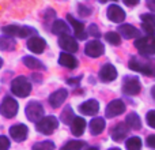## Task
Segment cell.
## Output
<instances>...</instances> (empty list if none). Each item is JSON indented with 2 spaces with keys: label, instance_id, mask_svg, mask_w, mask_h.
Listing matches in <instances>:
<instances>
[{
  "label": "cell",
  "instance_id": "14",
  "mask_svg": "<svg viewBox=\"0 0 155 150\" xmlns=\"http://www.w3.org/2000/svg\"><path fill=\"white\" fill-rule=\"evenodd\" d=\"M79 111L82 115H86V116H94L98 113L99 111V104L97 100H87L84 101L83 104H80L79 107Z\"/></svg>",
  "mask_w": 155,
  "mask_h": 150
},
{
  "label": "cell",
  "instance_id": "17",
  "mask_svg": "<svg viewBox=\"0 0 155 150\" xmlns=\"http://www.w3.org/2000/svg\"><path fill=\"white\" fill-rule=\"evenodd\" d=\"M67 97H68V91L65 89H59V90H56L54 93H52L49 96V104L53 108H59L67 100Z\"/></svg>",
  "mask_w": 155,
  "mask_h": 150
},
{
  "label": "cell",
  "instance_id": "13",
  "mask_svg": "<svg viewBox=\"0 0 155 150\" xmlns=\"http://www.w3.org/2000/svg\"><path fill=\"white\" fill-rule=\"evenodd\" d=\"M107 18L114 23H121L125 19V11L117 4H112L107 7Z\"/></svg>",
  "mask_w": 155,
  "mask_h": 150
},
{
  "label": "cell",
  "instance_id": "18",
  "mask_svg": "<svg viewBox=\"0 0 155 150\" xmlns=\"http://www.w3.org/2000/svg\"><path fill=\"white\" fill-rule=\"evenodd\" d=\"M67 19H68V22L71 23V26L74 27V32H75L76 38H79V40H86L87 33L84 32V25H83L82 22H79L78 19H75L72 15H70V14L67 15Z\"/></svg>",
  "mask_w": 155,
  "mask_h": 150
},
{
  "label": "cell",
  "instance_id": "8",
  "mask_svg": "<svg viewBox=\"0 0 155 150\" xmlns=\"http://www.w3.org/2000/svg\"><path fill=\"white\" fill-rule=\"evenodd\" d=\"M140 80L136 77H125L123 83V93L127 96H136L140 93Z\"/></svg>",
  "mask_w": 155,
  "mask_h": 150
},
{
  "label": "cell",
  "instance_id": "11",
  "mask_svg": "<svg viewBox=\"0 0 155 150\" xmlns=\"http://www.w3.org/2000/svg\"><path fill=\"white\" fill-rule=\"evenodd\" d=\"M105 52V46L101 41L98 40H94L90 41V43L86 44V48H84V53L90 57H99L102 56Z\"/></svg>",
  "mask_w": 155,
  "mask_h": 150
},
{
  "label": "cell",
  "instance_id": "31",
  "mask_svg": "<svg viewBox=\"0 0 155 150\" xmlns=\"http://www.w3.org/2000/svg\"><path fill=\"white\" fill-rule=\"evenodd\" d=\"M84 148L83 141H70L61 148V150H82Z\"/></svg>",
  "mask_w": 155,
  "mask_h": 150
},
{
  "label": "cell",
  "instance_id": "20",
  "mask_svg": "<svg viewBox=\"0 0 155 150\" xmlns=\"http://www.w3.org/2000/svg\"><path fill=\"white\" fill-rule=\"evenodd\" d=\"M118 33H120L124 38H140L139 29H136L135 26L128 25V23L121 25V26L118 27Z\"/></svg>",
  "mask_w": 155,
  "mask_h": 150
},
{
  "label": "cell",
  "instance_id": "2",
  "mask_svg": "<svg viewBox=\"0 0 155 150\" xmlns=\"http://www.w3.org/2000/svg\"><path fill=\"white\" fill-rule=\"evenodd\" d=\"M135 48L140 52L143 56H151L155 55V36L148 34L146 37H140L135 41Z\"/></svg>",
  "mask_w": 155,
  "mask_h": 150
},
{
  "label": "cell",
  "instance_id": "30",
  "mask_svg": "<svg viewBox=\"0 0 155 150\" xmlns=\"http://www.w3.org/2000/svg\"><path fill=\"white\" fill-rule=\"evenodd\" d=\"M142 139L139 137H132L125 142L127 150H140L142 149Z\"/></svg>",
  "mask_w": 155,
  "mask_h": 150
},
{
  "label": "cell",
  "instance_id": "15",
  "mask_svg": "<svg viewBox=\"0 0 155 150\" xmlns=\"http://www.w3.org/2000/svg\"><path fill=\"white\" fill-rule=\"evenodd\" d=\"M10 135L16 142H23L27 137V127L25 124H15L10 128Z\"/></svg>",
  "mask_w": 155,
  "mask_h": 150
},
{
  "label": "cell",
  "instance_id": "16",
  "mask_svg": "<svg viewBox=\"0 0 155 150\" xmlns=\"http://www.w3.org/2000/svg\"><path fill=\"white\" fill-rule=\"evenodd\" d=\"M117 78V70L112 64H105L99 71V79L102 82H112Z\"/></svg>",
  "mask_w": 155,
  "mask_h": 150
},
{
  "label": "cell",
  "instance_id": "23",
  "mask_svg": "<svg viewBox=\"0 0 155 150\" xmlns=\"http://www.w3.org/2000/svg\"><path fill=\"white\" fill-rule=\"evenodd\" d=\"M84 128H86V120L83 118L76 116V118L74 119L72 124H71V131H72V134L75 135V137H80V135L84 132Z\"/></svg>",
  "mask_w": 155,
  "mask_h": 150
},
{
  "label": "cell",
  "instance_id": "21",
  "mask_svg": "<svg viewBox=\"0 0 155 150\" xmlns=\"http://www.w3.org/2000/svg\"><path fill=\"white\" fill-rule=\"evenodd\" d=\"M59 63L63 67L67 68H76L78 67V59L74 55L68 53V52H63L59 56Z\"/></svg>",
  "mask_w": 155,
  "mask_h": 150
},
{
  "label": "cell",
  "instance_id": "34",
  "mask_svg": "<svg viewBox=\"0 0 155 150\" xmlns=\"http://www.w3.org/2000/svg\"><path fill=\"white\" fill-rule=\"evenodd\" d=\"M146 121H147V124L151 128H155V109L147 112V115H146Z\"/></svg>",
  "mask_w": 155,
  "mask_h": 150
},
{
  "label": "cell",
  "instance_id": "46",
  "mask_svg": "<svg viewBox=\"0 0 155 150\" xmlns=\"http://www.w3.org/2000/svg\"><path fill=\"white\" fill-rule=\"evenodd\" d=\"M109 150H120L118 148H112V149H109Z\"/></svg>",
  "mask_w": 155,
  "mask_h": 150
},
{
  "label": "cell",
  "instance_id": "5",
  "mask_svg": "<svg viewBox=\"0 0 155 150\" xmlns=\"http://www.w3.org/2000/svg\"><path fill=\"white\" fill-rule=\"evenodd\" d=\"M26 118L33 123H38L41 119H44V107L38 101H30L25 108Z\"/></svg>",
  "mask_w": 155,
  "mask_h": 150
},
{
  "label": "cell",
  "instance_id": "39",
  "mask_svg": "<svg viewBox=\"0 0 155 150\" xmlns=\"http://www.w3.org/2000/svg\"><path fill=\"white\" fill-rule=\"evenodd\" d=\"M123 2L127 5H136V4H139L140 0H123Z\"/></svg>",
  "mask_w": 155,
  "mask_h": 150
},
{
  "label": "cell",
  "instance_id": "3",
  "mask_svg": "<svg viewBox=\"0 0 155 150\" xmlns=\"http://www.w3.org/2000/svg\"><path fill=\"white\" fill-rule=\"evenodd\" d=\"M11 91H12L15 96L25 98L30 94L31 91V83L27 80V78L25 77H16L15 79L11 83Z\"/></svg>",
  "mask_w": 155,
  "mask_h": 150
},
{
  "label": "cell",
  "instance_id": "4",
  "mask_svg": "<svg viewBox=\"0 0 155 150\" xmlns=\"http://www.w3.org/2000/svg\"><path fill=\"white\" fill-rule=\"evenodd\" d=\"M3 33L10 37H21V38H30V36L35 34V30L29 26H15V25H8L3 27Z\"/></svg>",
  "mask_w": 155,
  "mask_h": 150
},
{
  "label": "cell",
  "instance_id": "24",
  "mask_svg": "<svg viewBox=\"0 0 155 150\" xmlns=\"http://www.w3.org/2000/svg\"><path fill=\"white\" fill-rule=\"evenodd\" d=\"M105 130V120L102 118H95L90 121V132L93 135H99Z\"/></svg>",
  "mask_w": 155,
  "mask_h": 150
},
{
  "label": "cell",
  "instance_id": "1",
  "mask_svg": "<svg viewBox=\"0 0 155 150\" xmlns=\"http://www.w3.org/2000/svg\"><path fill=\"white\" fill-rule=\"evenodd\" d=\"M129 68L136 73H142L147 77H155V60L144 57H132L129 60Z\"/></svg>",
  "mask_w": 155,
  "mask_h": 150
},
{
  "label": "cell",
  "instance_id": "26",
  "mask_svg": "<svg viewBox=\"0 0 155 150\" xmlns=\"http://www.w3.org/2000/svg\"><path fill=\"white\" fill-rule=\"evenodd\" d=\"M125 124L132 130H140L142 128V120H140L139 116H137L136 113H134V112L129 113V115L127 116Z\"/></svg>",
  "mask_w": 155,
  "mask_h": 150
},
{
  "label": "cell",
  "instance_id": "22",
  "mask_svg": "<svg viewBox=\"0 0 155 150\" xmlns=\"http://www.w3.org/2000/svg\"><path fill=\"white\" fill-rule=\"evenodd\" d=\"M140 18H142V22H143V29L148 34H154L155 33V14H143Z\"/></svg>",
  "mask_w": 155,
  "mask_h": 150
},
{
  "label": "cell",
  "instance_id": "29",
  "mask_svg": "<svg viewBox=\"0 0 155 150\" xmlns=\"http://www.w3.org/2000/svg\"><path fill=\"white\" fill-rule=\"evenodd\" d=\"M15 48V41L7 36V37H0V49L2 51H12Z\"/></svg>",
  "mask_w": 155,
  "mask_h": 150
},
{
  "label": "cell",
  "instance_id": "10",
  "mask_svg": "<svg viewBox=\"0 0 155 150\" xmlns=\"http://www.w3.org/2000/svg\"><path fill=\"white\" fill-rule=\"evenodd\" d=\"M59 45L63 51H67L68 53H75L79 49V45H78L76 40L74 37H71L70 34H64L59 37Z\"/></svg>",
  "mask_w": 155,
  "mask_h": 150
},
{
  "label": "cell",
  "instance_id": "38",
  "mask_svg": "<svg viewBox=\"0 0 155 150\" xmlns=\"http://www.w3.org/2000/svg\"><path fill=\"white\" fill-rule=\"evenodd\" d=\"M146 143H147L148 148L155 149V135H148L147 139H146Z\"/></svg>",
  "mask_w": 155,
  "mask_h": 150
},
{
  "label": "cell",
  "instance_id": "41",
  "mask_svg": "<svg viewBox=\"0 0 155 150\" xmlns=\"http://www.w3.org/2000/svg\"><path fill=\"white\" fill-rule=\"evenodd\" d=\"M82 79V77H78V78H71V79H68V83L70 85H78V82Z\"/></svg>",
  "mask_w": 155,
  "mask_h": 150
},
{
  "label": "cell",
  "instance_id": "19",
  "mask_svg": "<svg viewBox=\"0 0 155 150\" xmlns=\"http://www.w3.org/2000/svg\"><path fill=\"white\" fill-rule=\"evenodd\" d=\"M127 134H128V126H127V124H124V123L116 124V126L112 128V131H110L112 139L116 141V142H120V141H123L124 138L127 137Z\"/></svg>",
  "mask_w": 155,
  "mask_h": 150
},
{
  "label": "cell",
  "instance_id": "33",
  "mask_svg": "<svg viewBox=\"0 0 155 150\" xmlns=\"http://www.w3.org/2000/svg\"><path fill=\"white\" fill-rule=\"evenodd\" d=\"M31 150H54V143L52 141H44V142H38L33 146Z\"/></svg>",
  "mask_w": 155,
  "mask_h": 150
},
{
  "label": "cell",
  "instance_id": "45",
  "mask_svg": "<svg viewBox=\"0 0 155 150\" xmlns=\"http://www.w3.org/2000/svg\"><path fill=\"white\" fill-rule=\"evenodd\" d=\"M2 66H3V59L0 57V67H2Z\"/></svg>",
  "mask_w": 155,
  "mask_h": 150
},
{
  "label": "cell",
  "instance_id": "6",
  "mask_svg": "<svg viewBox=\"0 0 155 150\" xmlns=\"http://www.w3.org/2000/svg\"><path fill=\"white\" fill-rule=\"evenodd\" d=\"M0 113L7 119H12L18 113V102L12 97H4L0 104Z\"/></svg>",
  "mask_w": 155,
  "mask_h": 150
},
{
  "label": "cell",
  "instance_id": "36",
  "mask_svg": "<svg viewBox=\"0 0 155 150\" xmlns=\"http://www.w3.org/2000/svg\"><path fill=\"white\" fill-rule=\"evenodd\" d=\"M10 149V141L7 137L0 135V150H8Z\"/></svg>",
  "mask_w": 155,
  "mask_h": 150
},
{
  "label": "cell",
  "instance_id": "40",
  "mask_svg": "<svg viewBox=\"0 0 155 150\" xmlns=\"http://www.w3.org/2000/svg\"><path fill=\"white\" fill-rule=\"evenodd\" d=\"M146 3H147V7L150 10L155 11V0H146Z\"/></svg>",
  "mask_w": 155,
  "mask_h": 150
},
{
  "label": "cell",
  "instance_id": "7",
  "mask_svg": "<svg viewBox=\"0 0 155 150\" xmlns=\"http://www.w3.org/2000/svg\"><path fill=\"white\" fill-rule=\"evenodd\" d=\"M57 127H59V121L54 116H45L37 123V131L41 134L51 135Z\"/></svg>",
  "mask_w": 155,
  "mask_h": 150
},
{
  "label": "cell",
  "instance_id": "27",
  "mask_svg": "<svg viewBox=\"0 0 155 150\" xmlns=\"http://www.w3.org/2000/svg\"><path fill=\"white\" fill-rule=\"evenodd\" d=\"M22 62H23V64L26 66L27 68H30V70H41V68H44V66L41 64L40 60L33 56H25L23 59H22Z\"/></svg>",
  "mask_w": 155,
  "mask_h": 150
},
{
  "label": "cell",
  "instance_id": "9",
  "mask_svg": "<svg viewBox=\"0 0 155 150\" xmlns=\"http://www.w3.org/2000/svg\"><path fill=\"white\" fill-rule=\"evenodd\" d=\"M124 112H125V104H124V101H121V100H113V101H110L107 104L106 111H105V116L112 119Z\"/></svg>",
  "mask_w": 155,
  "mask_h": 150
},
{
  "label": "cell",
  "instance_id": "44",
  "mask_svg": "<svg viewBox=\"0 0 155 150\" xmlns=\"http://www.w3.org/2000/svg\"><path fill=\"white\" fill-rule=\"evenodd\" d=\"M87 150H99V149L98 148H88Z\"/></svg>",
  "mask_w": 155,
  "mask_h": 150
},
{
  "label": "cell",
  "instance_id": "25",
  "mask_svg": "<svg viewBox=\"0 0 155 150\" xmlns=\"http://www.w3.org/2000/svg\"><path fill=\"white\" fill-rule=\"evenodd\" d=\"M52 32L57 36H64V34H68L70 27H68V25L65 23V22H63L61 19H57V21H54L53 25H52Z\"/></svg>",
  "mask_w": 155,
  "mask_h": 150
},
{
  "label": "cell",
  "instance_id": "43",
  "mask_svg": "<svg viewBox=\"0 0 155 150\" xmlns=\"http://www.w3.org/2000/svg\"><path fill=\"white\" fill-rule=\"evenodd\" d=\"M99 3H107V2H117V0H98Z\"/></svg>",
  "mask_w": 155,
  "mask_h": 150
},
{
  "label": "cell",
  "instance_id": "28",
  "mask_svg": "<svg viewBox=\"0 0 155 150\" xmlns=\"http://www.w3.org/2000/svg\"><path fill=\"white\" fill-rule=\"evenodd\" d=\"M60 119H61V121L65 124H72L74 119H75V113H74V109L70 107V105H67V107L63 109Z\"/></svg>",
  "mask_w": 155,
  "mask_h": 150
},
{
  "label": "cell",
  "instance_id": "42",
  "mask_svg": "<svg viewBox=\"0 0 155 150\" xmlns=\"http://www.w3.org/2000/svg\"><path fill=\"white\" fill-rule=\"evenodd\" d=\"M151 96H153V98L155 100V86H153V89H151Z\"/></svg>",
  "mask_w": 155,
  "mask_h": 150
},
{
  "label": "cell",
  "instance_id": "32",
  "mask_svg": "<svg viewBox=\"0 0 155 150\" xmlns=\"http://www.w3.org/2000/svg\"><path fill=\"white\" fill-rule=\"evenodd\" d=\"M105 38H106V41L109 44H112V45H120L121 44V37L118 33L116 32H109L105 34Z\"/></svg>",
  "mask_w": 155,
  "mask_h": 150
},
{
  "label": "cell",
  "instance_id": "35",
  "mask_svg": "<svg viewBox=\"0 0 155 150\" xmlns=\"http://www.w3.org/2000/svg\"><path fill=\"white\" fill-rule=\"evenodd\" d=\"M88 34L93 36V37H95V38H98L99 36H101L98 26H97V25H94V23H93V25H90V26H88Z\"/></svg>",
  "mask_w": 155,
  "mask_h": 150
},
{
  "label": "cell",
  "instance_id": "12",
  "mask_svg": "<svg viewBox=\"0 0 155 150\" xmlns=\"http://www.w3.org/2000/svg\"><path fill=\"white\" fill-rule=\"evenodd\" d=\"M27 48L33 52V53H42L46 48V41L42 37L38 36H33L27 40Z\"/></svg>",
  "mask_w": 155,
  "mask_h": 150
},
{
  "label": "cell",
  "instance_id": "37",
  "mask_svg": "<svg viewBox=\"0 0 155 150\" xmlns=\"http://www.w3.org/2000/svg\"><path fill=\"white\" fill-rule=\"evenodd\" d=\"M78 10H79V14L82 16H87V15H90L91 14V10L88 7H84V5H78Z\"/></svg>",
  "mask_w": 155,
  "mask_h": 150
}]
</instances>
